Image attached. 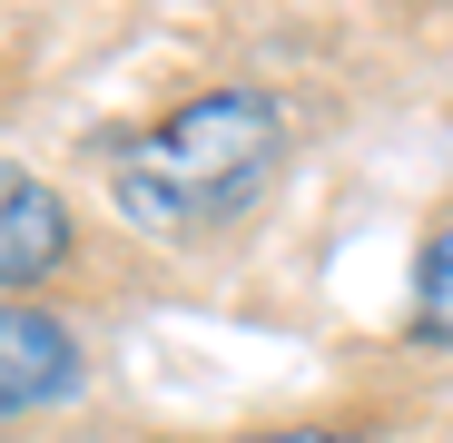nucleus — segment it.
<instances>
[{
	"label": "nucleus",
	"mask_w": 453,
	"mask_h": 443,
	"mask_svg": "<svg viewBox=\"0 0 453 443\" xmlns=\"http://www.w3.org/2000/svg\"><path fill=\"white\" fill-rule=\"evenodd\" d=\"M286 168V118L257 89H207L178 99L148 138H128L109 158V207L148 237H197L226 227L266 197V178Z\"/></svg>",
	"instance_id": "1"
},
{
	"label": "nucleus",
	"mask_w": 453,
	"mask_h": 443,
	"mask_svg": "<svg viewBox=\"0 0 453 443\" xmlns=\"http://www.w3.org/2000/svg\"><path fill=\"white\" fill-rule=\"evenodd\" d=\"M59 394H80V335H69L50 306L0 295V424L50 414Z\"/></svg>",
	"instance_id": "2"
},
{
	"label": "nucleus",
	"mask_w": 453,
	"mask_h": 443,
	"mask_svg": "<svg viewBox=\"0 0 453 443\" xmlns=\"http://www.w3.org/2000/svg\"><path fill=\"white\" fill-rule=\"evenodd\" d=\"M59 266H69V207H59V187H40L30 168L0 158V295H20V286H40Z\"/></svg>",
	"instance_id": "3"
},
{
	"label": "nucleus",
	"mask_w": 453,
	"mask_h": 443,
	"mask_svg": "<svg viewBox=\"0 0 453 443\" xmlns=\"http://www.w3.org/2000/svg\"><path fill=\"white\" fill-rule=\"evenodd\" d=\"M404 325H414V345H453V217L424 237V256H414V306H404Z\"/></svg>",
	"instance_id": "4"
},
{
	"label": "nucleus",
	"mask_w": 453,
	"mask_h": 443,
	"mask_svg": "<svg viewBox=\"0 0 453 443\" xmlns=\"http://www.w3.org/2000/svg\"><path fill=\"white\" fill-rule=\"evenodd\" d=\"M237 443H345V433H326V424H296V433H237Z\"/></svg>",
	"instance_id": "5"
}]
</instances>
